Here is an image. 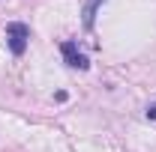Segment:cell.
Segmentation results:
<instances>
[{
	"label": "cell",
	"mask_w": 156,
	"mask_h": 152,
	"mask_svg": "<svg viewBox=\"0 0 156 152\" xmlns=\"http://www.w3.org/2000/svg\"><path fill=\"white\" fill-rule=\"evenodd\" d=\"M102 3H105V0H87V3H84V12H81V15H84V27H87V30H90V27H93V18H96V9L99 6H102Z\"/></svg>",
	"instance_id": "cell-3"
},
{
	"label": "cell",
	"mask_w": 156,
	"mask_h": 152,
	"mask_svg": "<svg viewBox=\"0 0 156 152\" xmlns=\"http://www.w3.org/2000/svg\"><path fill=\"white\" fill-rule=\"evenodd\" d=\"M60 51H63V60H66V66H72V69H87L90 63H87V57L78 51L75 42H63L60 45Z\"/></svg>",
	"instance_id": "cell-2"
},
{
	"label": "cell",
	"mask_w": 156,
	"mask_h": 152,
	"mask_svg": "<svg viewBox=\"0 0 156 152\" xmlns=\"http://www.w3.org/2000/svg\"><path fill=\"white\" fill-rule=\"evenodd\" d=\"M147 119H156V104H150V107H147Z\"/></svg>",
	"instance_id": "cell-4"
},
{
	"label": "cell",
	"mask_w": 156,
	"mask_h": 152,
	"mask_svg": "<svg viewBox=\"0 0 156 152\" xmlns=\"http://www.w3.org/2000/svg\"><path fill=\"white\" fill-rule=\"evenodd\" d=\"M6 39H9V51L15 57H21L27 51V42H30V27L21 21H12V24H6Z\"/></svg>",
	"instance_id": "cell-1"
}]
</instances>
